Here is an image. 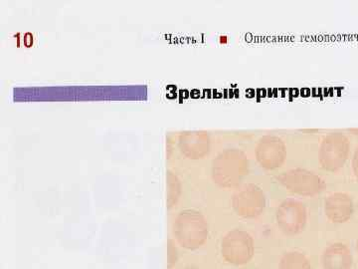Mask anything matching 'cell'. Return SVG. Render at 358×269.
Wrapping results in <instances>:
<instances>
[{
    "label": "cell",
    "mask_w": 358,
    "mask_h": 269,
    "mask_svg": "<svg viewBox=\"0 0 358 269\" xmlns=\"http://www.w3.org/2000/svg\"><path fill=\"white\" fill-rule=\"evenodd\" d=\"M174 237L183 249H199L208 238V226L199 212H181L174 224Z\"/></svg>",
    "instance_id": "1"
},
{
    "label": "cell",
    "mask_w": 358,
    "mask_h": 269,
    "mask_svg": "<svg viewBox=\"0 0 358 269\" xmlns=\"http://www.w3.org/2000/svg\"><path fill=\"white\" fill-rule=\"evenodd\" d=\"M221 256L226 263L235 266L249 263L255 254V242L247 231L234 230L221 240Z\"/></svg>",
    "instance_id": "2"
},
{
    "label": "cell",
    "mask_w": 358,
    "mask_h": 269,
    "mask_svg": "<svg viewBox=\"0 0 358 269\" xmlns=\"http://www.w3.org/2000/svg\"><path fill=\"white\" fill-rule=\"evenodd\" d=\"M248 173V163L237 155L225 156L214 165L213 177L224 188H233Z\"/></svg>",
    "instance_id": "3"
},
{
    "label": "cell",
    "mask_w": 358,
    "mask_h": 269,
    "mask_svg": "<svg viewBox=\"0 0 358 269\" xmlns=\"http://www.w3.org/2000/svg\"><path fill=\"white\" fill-rule=\"evenodd\" d=\"M350 154V142L341 134H333L327 139L320 154V164L326 171L336 172L345 166Z\"/></svg>",
    "instance_id": "4"
},
{
    "label": "cell",
    "mask_w": 358,
    "mask_h": 269,
    "mask_svg": "<svg viewBox=\"0 0 358 269\" xmlns=\"http://www.w3.org/2000/svg\"><path fill=\"white\" fill-rule=\"evenodd\" d=\"M277 223L287 235H296L305 230L307 212L301 202L288 200L281 205L277 212Z\"/></svg>",
    "instance_id": "5"
},
{
    "label": "cell",
    "mask_w": 358,
    "mask_h": 269,
    "mask_svg": "<svg viewBox=\"0 0 358 269\" xmlns=\"http://www.w3.org/2000/svg\"><path fill=\"white\" fill-rule=\"evenodd\" d=\"M281 181L288 190L303 195H317L324 188V181L319 176L301 170L285 173Z\"/></svg>",
    "instance_id": "6"
},
{
    "label": "cell",
    "mask_w": 358,
    "mask_h": 269,
    "mask_svg": "<svg viewBox=\"0 0 358 269\" xmlns=\"http://www.w3.org/2000/svg\"><path fill=\"white\" fill-rule=\"evenodd\" d=\"M233 207L237 214L243 218H257L265 209V197L260 188L255 186H247L235 195Z\"/></svg>",
    "instance_id": "7"
},
{
    "label": "cell",
    "mask_w": 358,
    "mask_h": 269,
    "mask_svg": "<svg viewBox=\"0 0 358 269\" xmlns=\"http://www.w3.org/2000/svg\"><path fill=\"white\" fill-rule=\"evenodd\" d=\"M324 212L331 223H345L352 219L355 212V205L350 195L336 193L327 198L324 204Z\"/></svg>",
    "instance_id": "8"
},
{
    "label": "cell",
    "mask_w": 358,
    "mask_h": 269,
    "mask_svg": "<svg viewBox=\"0 0 358 269\" xmlns=\"http://www.w3.org/2000/svg\"><path fill=\"white\" fill-rule=\"evenodd\" d=\"M322 269H352V250L341 242L329 244L322 252Z\"/></svg>",
    "instance_id": "9"
},
{
    "label": "cell",
    "mask_w": 358,
    "mask_h": 269,
    "mask_svg": "<svg viewBox=\"0 0 358 269\" xmlns=\"http://www.w3.org/2000/svg\"><path fill=\"white\" fill-rule=\"evenodd\" d=\"M279 269H313L310 259L300 251H288L282 256Z\"/></svg>",
    "instance_id": "10"
},
{
    "label": "cell",
    "mask_w": 358,
    "mask_h": 269,
    "mask_svg": "<svg viewBox=\"0 0 358 269\" xmlns=\"http://www.w3.org/2000/svg\"><path fill=\"white\" fill-rule=\"evenodd\" d=\"M178 261V251L176 242L169 240L167 242V268L173 269Z\"/></svg>",
    "instance_id": "11"
},
{
    "label": "cell",
    "mask_w": 358,
    "mask_h": 269,
    "mask_svg": "<svg viewBox=\"0 0 358 269\" xmlns=\"http://www.w3.org/2000/svg\"><path fill=\"white\" fill-rule=\"evenodd\" d=\"M169 188H171V191H169V205H173L176 200H178L179 186L178 181L171 176L169 177Z\"/></svg>",
    "instance_id": "12"
},
{
    "label": "cell",
    "mask_w": 358,
    "mask_h": 269,
    "mask_svg": "<svg viewBox=\"0 0 358 269\" xmlns=\"http://www.w3.org/2000/svg\"><path fill=\"white\" fill-rule=\"evenodd\" d=\"M352 170L353 173H355V176L357 177V179H358V148L357 149V151H355V156H353Z\"/></svg>",
    "instance_id": "13"
},
{
    "label": "cell",
    "mask_w": 358,
    "mask_h": 269,
    "mask_svg": "<svg viewBox=\"0 0 358 269\" xmlns=\"http://www.w3.org/2000/svg\"><path fill=\"white\" fill-rule=\"evenodd\" d=\"M357 252H358V240H357Z\"/></svg>",
    "instance_id": "14"
},
{
    "label": "cell",
    "mask_w": 358,
    "mask_h": 269,
    "mask_svg": "<svg viewBox=\"0 0 358 269\" xmlns=\"http://www.w3.org/2000/svg\"><path fill=\"white\" fill-rule=\"evenodd\" d=\"M185 269H197V268H185Z\"/></svg>",
    "instance_id": "15"
}]
</instances>
